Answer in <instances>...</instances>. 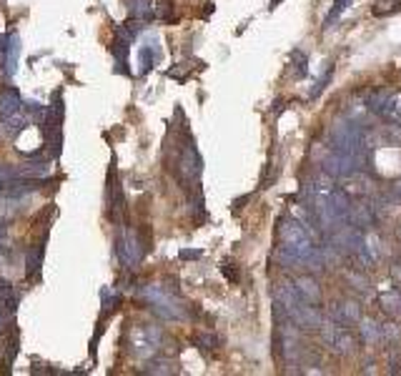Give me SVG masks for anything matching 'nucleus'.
Wrapping results in <instances>:
<instances>
[{
    "mask_svg": "<svg viewBox=\"0 0 401 376\" xmlns=\"http://www.w3.org/2000/svg\"><path fill=\"white\" fill-rule=\"evenodd\" d=\"M278 239H281V251L301 261V266H306V261L314 256L319 248L314 246V239L308 236L306 226L296 218H284L278 226Z\"/></svg>",
    "mask_w": 401,
    "mask_h": 376,
    "instance_id": "1",
    "label": "nucleus"
},
{
    "mask_svg": "<svg viewBox=\"0 0 401 376\" xmlns=\"http://www.w3.org/2000/svg\"><path fill=\"white\" fill-rule=\"evenodd\" d=\"M138 296L154 309V314H158V316L166 318V321H175V318L186 316V309L181 306V301H178L171 291L163 289L160 283H148L146 289H141Z\"/></svg>",
    "mask_w": 401,
    "mask_h": 376,
    "instance_id": "2",
    "label": "nucleus"
},
{
    "mask_svg": "<svg viewBox=\"0 0 401 376\" xmlns=\"http://www.w3.org/2000/svg\"><path fill=\"white\" fill-rule=\"evenodd\" d=\"M160 341H163V331L156 324H136L128 331V349L136 359H151L158 354Z\"/></svg>",
    "mask_w": 401,
    "mask_h": 376,
    "instance_id": "3",
    "label": "nucleus"
},
{
    "mask_svg": "<svg viewBox=\"0 0 401 376\" xmlns=\"http://www.w3.org/2000/svg\"><path fill=\"white\" fill-rule=\"evenodd\" d=\"M331 141H334V151L361 153L364 133H361V126L354 118H339L331 128Z\"/></svg>",
    "mask_w": 401,
    "mask_h": 376,
    "instance_id": "4",
    "label": "nucleus"
},
{
    "mask_svg": "<svg viewBox=\"0 0 401 376\" xmlns=\"http://www.w3.org/2000/svg\"><path fill=\"white\" fill-rule=\"evenodd\" d=\"M321 341H324V346L331 349L334 354L339 356H346L354 351V346H356V341H354V333L346 329V326L336 324V321H324V326H321Z\"/></svg>",
    "mask_w": 401,
    "mask_h": 376,
    "instance_id": "5",
    "label": "nucleus"
},
{
    "mask_svg": "<svg viewBox=\"0 0 401 376\" xmlns=\"http://www.w3.org/2000/svg\"><path fill=\"white\" fill-rule=\"evenodd\" d=\"M116 251H118V259L123 263L125 268H136L143 259V244L141 239L136 236V231H123L118 236L116 241Z\"/></svg>",
    "mask_w": 401,
    "mask_h": 376,
    "instance_id": "6",
    "label": "nucleus"
},
{
    "mask_svg": "<svg viewBox=\"0 0 401 376\" xmlns=\"http://www.w3.org/2000/svg\"><path fill=\"white\" fill-rule=\"evenodd\" d=\"M178 171H181L183 181L198 186V181H201V171H204V158H201V153L196 151V145L193 143H189L181 151V158H178Z\"/></svg>",
    "mask_w": 401,
    "mask_h": 376,
    "instance_id": "7",
    "label": "nucleus"
},
{
    "mask_svg": "<svg viewBox=\"0 0 401 376\" xmlns=\"http://www.w3.org/2000/svg\"><path fill=\"white\" fill-rule=\"evenodd\" d=\"M293 326H299L301 331H321V326H324V314L316 309V304H306V301H301L291 314H289Z\"/></svg>",
    "mask_w": 401,
    "mask_h": 376,
    "instance_id": "8",
    "label": "nucleus"
},
{
    "mask_svg": "<svg viewBox=\"0 0 401 376\" xmlns=\"http://www.w3.org/2000/svg\"><path fill=\"white\" fill-rule=\"evenodd\" d=\"M361 306L356 304V301H351V298H341V301H334L331 304V309H328V318L331 321H336V324L346 326V329H351V326H359V321H361Z\"/></svg>",
    "mask_w": 401,
    "mask_h": 376,
    "instance_id": "9",
    "label": "nucleus"
},
{
    "mask_svg": "<svg viewBox=\"0 0 401 376\" xmlns=\"http://www.w3.org/2000/svg\"><path fill=\"white\" fill-rule=\"evenodd\" d=\"M349 221L351 226H356L359 231H374V226H376V213H374V206L372 203H356V206H351L349 211Z\"/></svg>",
    "mask_w": 401,
    "mask_h": 376,
    "instance_id": "10",
    "label": "nucleus"
},
{
    "mask_svg": "<svg viewBox=\"0 0 401 376\" xmlns=\"http://www.w3.org/2000/svg\"><path fill=\"white\" fill-rule=\"evenodd\" d=\"M274 301H276V306H281L286 312V316L296 309V306L301 304V296H299V291H296V283L291 281H281L274 289Z\"/></svg>",
    "mask_w": 401,
    "mask_h": 376,
    "instance_id": "11",
    "label": "nucleus"
},
{
    "mask_svg": "<svg viewBox=\"0 0 401 376\" xmlns=\"http://www.w3.org/2000/svg\"><path fill=\"white\" fill-rule=\"evenodd\" d=\"M293 283H296V291H299L301 301H306V304H316V306L321 304V298H324V291H321L319 281H316L314 276H311V274H304V276H299V279H296Z\"/></svg>",
    "mask_w": 401,
    "mask_h": 376,
    "instance_id": "12",
    "label": "nucleus"
},
{
    "mask_svg": "<svg viewBox=\"0 0 401 376\" xmlns=\"http://www.w3.org/2000/svg\"><path fill=\"white\" fill-rule=\"evenodd\" d=\"M359 333H361V341H364L366 346H379L384 344V329H381L379 321H374L372 316H361L359 321Z\"/></svg>",
    "mask_w": 401,
    "mask_h": 376,
    "instance_id": "13",
    "label": "nucleus"
},
{
    "mask_svg": "<svg viewBox=\"0 0 401 376\" xmlns=\"http://www.w3.org/2000/svg\"><path fill=\"white\" fill-rule=\"evenodd\" d=\"M158 58H160L158 38H156V36H148L146 38V45H141V53H138L141 75H146V73L156 65V60H158Z\"/></svg>",
    "mask_w": 401,
    "mask_h": 376,
    "instance_id": "14",
    "label": "nucleus"
},
{
    "mask_svg": "<svg viewBox=\"0 0 401 376\" xmlns=\"http://www.w3.org/2000/svg\"><path fill=\"white\" fill-rule=\"evenodd\" d=\"M379 306L387 316H401V291L381 289L379 291Z\"/></svg>",
    "mask_w": 401,
    "mask_h": 376,
    "instance_id": "15",
    "label": "nucleus"
},
{
    "mask_svg": "<svg viewBox=\"0 0 401 376\" xmlns=\"http://www.w3.org/2000/svg\"><path fill=\"white\" fill-rule=\"evenodd\" d=\"M343 191L349 196H366L372 193V178H366L361 171L354 176H349V178H343Z\"/></svg>",
    "mask_w": 401,
    "mask_h": 376,
    "instance_id": "16",
    "label": "nucleus"
},
{
    "mask_svg": "<svg viewBox=\"0 0 401 376\" xmlns=\"http://www.w3.org/2000/svg\"><path fill=\"white\" fill-rule=\"evenodd\" d=\"M21 110H25V106H23L21 95L15 93V91H3L0 93V118L15 116Z\"/></svg>",
    "mask_w": 401,
    "mask_h": 376,
    "instance_id": "17",
    "label": "nucleus"
},
{
    "mask_svg": "<svg viewBox=\"0 0 401 376\" xmlns=\"http://www.w3.org/2000/svg\"><path fill=\"white\" fill-rule=\"evenodd\" d=\"M328 203H331L334 213L339 216V221H346V218H349L351 201H349V193H346L343 188H336L334 193H331V198H328Z\"/></svg>",
    "mask_w": 401,
    "mask_h": 376,
    "instance_id": "18",
    "label": "nucleus"
},
{
    "mask_svg": "<svg viewBox=\"0 0 401 376\" xmlns=\"http://www.w3.org/2000/svg\"><path fill=\"white\" fill-rule=\"evenodd\" d=\"M346 281L351 283V289L359 291L361 296H372L374 291H372V283H369V279H366V271H349L346 274Z\"/></svg>",
    "mask_w": 401,
    "mask_h": 376,
    "instance_id": "19",
    "label": "nucleus"
},
{
    "mask_svg": "<svg viewBox=\"0 0 401 376\" xmlns=\"http://www.w3.org/2000/svg\"><path fill=\"white\" fill-rule=\"evenodd\" d=\"M18 53H21V38L10 36L8 38V48H5V73L13 75L15 65H18Z\"/></svg>",
    "mask_w": 401,
    "mask_h": 376,
    "instance_id": "20",
    "label": "nucleus"
},
{
    "mask_svg": "<svg viewBox=\"0 0 401 376\" xmlns=\"http://www.w3.org/2000/svg\"><path fill=\"white\" fill-rule=\"evenodd\" d=\"M289 65H291V75L296 80L306 78V73H308V56H306V53L293 51L291 58H289Z\"/></svg>",
    "mask_w": 401,
    "mask_h": 376,
    "instance_id": "21",
    "label": "nucleus"
},
{
    "mask_svg": "<svg viewBox=\"0 0 401 376\" xmlns=\"http://www.w3.org/2000/svg\"><path fill=\"white\" fill-rule=\"evenodd\" d=\"M128 8H131V15L133 18H138V21H151L156 18L154 15V3L151 0H128Z\"/></svg>",
    "mask_w": 401,
    "mask_h": 376,
    "instance_id": "22",
    "label": "nucleus"
},
{
    "mask_svg": "<svg viewBox=\"0 0 401 376\" xmlns=\"http://www.w3.org/2000/svg\"><path fill=\"white\" fill-rule=\"evenodd\" d=\"M381 116L389 118L391 124L401 126V93L389 95V101H387V106H384V113H381Z\"/></svg>",
    "mask_w": 401,
    "mask_h": 376,
    "instance_id": "23",
    "label": "nucleus"
},
{
    "mask_svg": "<svg viewBox=\"0 0 401 376\" xmlns=\"http://www.w3.org/2000/svg\"><path fill=\"white\" fill-rule=\"evenodd\" d=\"M364 251L369 253V259L374 261V263H379L381 261V239H379V233H374L369 231L364 236Z\"/></svg>",
    "mask_w": 401,
    "mask_h": 376,
    "instance_id": "24",
    "label": "nucleus"
},
{
    "mask_svg": "<svg viewBox=\"0 0 401 376\" xmlns=\"http://www.w3.org/2000/svg\"><path fill=\"white\" fill-rule=\"evenodd\" d=\"M193 344H196L201 351H213V349H219L221 346V339L216 336V333L211 331H201L193 336Z\"/></svg>",
    "mask_w": 401,
    "mask_h": 376,
    "instance_id": "25",
    "label": "nucleus"
},
{
    "mask_svg": "<svg viewBox=\"0 0 401 376\" xmlns=\"http://www.w3.org/2000/svg\"><path fill=\"white\" fill-rule=\"evenodd\" d=\"M18 176L23 178H45L48 176V166L36 161V163H25V166H18Z\"/></svg>",
    "mask_w": 401,
    "mask_h": 376,
    "instance_id": "26",
    "label": "nucleus"
},
{
    "mask_svg": "<svg viewBox=\"0 0 401 376\" xmlns=\"http://www.w3.org/2000/svg\"><path fill=\"white\" fill-rule=\"evenodd\" d=\"M401 10V0H376L372 8V13L376 18H384V15H394Z\"/></svg>",
    "mask_w": 401,
    "mask_h": 376,
    "instance_id": "27",
    "label": "nucleus"
},
{
    "mask_svg": "<svg viewBox=\"0 0 401 376\" xmlns=\"http://www.w3.org/2000/svg\"><path fill=\"white\" fill-rule=\"evenodd\" d=\"M351 3H354V0H334V5H331V10H328V15H326V21H324V28H331Z\"/></svg>",
    "mask_w": 401,
    "mask_h": 376,
    "instance_id": "28",
    "label": "nucleus"
},
{
    "mask_svg": "<svg viewBox=\"0 0 401 376\" xmlns=\"http://www.w3.org/2000/svg\"><path fill=\"white\" fill-rule=\"evenodd\" d=\"M331 75H334V63H328L326 68H324V73H321V78L316 80L314 88L308 91V98H311V101H314V98H319L321 91H324V88L328 86V80H331Z\"/></svg>",
    "mask_w": 401,
    "mask_h": 376,
    "instance_id": "29",
    "label": "nucleus"
},
{
    "mask_svg": "<svg viewBox=\"0 0 401 376\" xmlns=\"http://www.w3.org/2000/svg\"><path fill=\"white\" fill-rule=\"evenodd\" d=\"M154 15L160 21H173V3L171 0H154Z\"/></svg>",
    "mask_w": 401,
    "mask_h": 376,
    "instance_id": "30",
    "label": "nucleus"
},
{
    "mask_svg": "<svg viewBox=\"0 0 401 376\" xmlns=\"http://www.w3.org/2000/svg\"><path fill=\"white\" fill-rule=\"evenodd\" d=\"M18 178V168L15 166H8V163H0V191L8 186V183Z\"/></svg>",
    "mask_w": 401,
    "mask_h": 376,
    "instance_id": "31",
    "label": "nucleus"
},
{
    "mask_svg": "<svg viewBox=\"0 0 401 376\" xmlns=\"http://www.w3.org/2000/svg\"><path fill=\"white\" fill-rule=\"evenodd\" d=\"M173 362H154L151 366H146V374H173Z\"/></svg>",
    "mask_w": 401,
    "mask_h": 376,
    "instance_id": "32",
    "label": "nucleus"
},
{
    "mask_svg": "<svg viewBox=\"0 0 401 376\" xmlns=\"http://www.w3.org/2000/svg\"><path fill=\"white\" fill-rule=\"evenodd\" d=\"M40 259H43V246L40 248H30V253H28V274L33 276L36 274V268L40 266Z\"/></svg>",
    "mask_w": 401,
    "mask_h": 376,
    "instance_id": "33",
    "label": "nucleus"
},
{
    "mask_svg": "<svg viewBox=\"0 0 401 376\" xmlns=\"http://www.w3.org/2000/svg\"><path fill=\"white\" fill-rule=\"evenodd\" d=\"M381 329H384V341L399 339V329H396V324H381Z\"/></svg>",
    "mask_w": 401,
    "mask_h": 376,
    "instance_id": "34",
    "label": "nucleus"
},
{
    "mask_svg": "<svg viewBox=\"0 0 401 376\" xmlns=\"http://www.w3.org/2000/svg\"><path fill=\"white\" fill-rule=\"evenodd\" d=\"M221 271H223V276H226L228 281H239V271H236L234 268V263H226V261H223V263H221Z\"/></svg>",
    "mask_w": 401,
    "mask_h": 376,
    "instance_id": "35",
    "label": "nucleus"
},
{
    "mask_svg": "<svg viewBox=\"0 0 401 376\" xmlns=\"http://www.w3.org/2000/svg\"><path fill=\"white\" fill-rule=\"evenodd\" d=\"M178 256H181L183 261H193V259H201V256H204V251H196V248H183Z\"/></svg>",
    "mask_w": 401,
    "mask_h": 376,
    "instance_id": "36",
    "label": "nucleus"
},
{
    "mask_svg": "<svg viewBox=\"0 0 401 376\" xmlns=\"http://www.w3.org/2000/svg\"><path fill=\"white\" fill-rule=\"evenodd\" d=\"M391 279L401 283V261H394V266H391Z\"/></svg>",
    "mask_w": 401,
    "mask_h": 376,
    "instance_id": "37",
    "label": "nucleus"
},
{
    "mask_svg": "<svg viewBox=\"0 0 401 376\" xmlns=\"http://www.w3.org/2000/svg\"><path fill=\"white\" fill-rule=\"evenodd\" d=\"M391 191H394V196H396V198H399V201H401V178L394 183V186H391Z\"/></svg>",
    "mask_w": 401,
    "mask_h": 376,
    "instance_id": "38",
    "label": "nucleus"
},
{
    "mask_svg": "<svg viewBox=\"0 0 401 376\" xmlns=\"http://www.w3.org/2000/svg\"><path fill=\"white\" fill-rule=\"evenodd\" d=\"M399 236H401V228H399Z\"/></svg>",
    "mask_w": 401,
    "mask_h": 376,
    "instance_id": "39",
    "label": "nucleus"
}]
</instances>
